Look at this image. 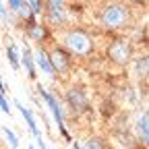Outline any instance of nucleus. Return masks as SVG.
<instances>
[{
    "label": "nucleus",
    "mask_w": 149,
    "mask_h": 149,
    "mask_svg": "<svg viewBox=\"0 0 149 149\" xmlns=\"http://www.w3.org/2000/svg\"><path fill=\"white\" fill-rule=\"evenodd\" d=\"M100 23H102V27H106L110 31L124 29L130 25V8L122 2L106 4L100 13Z\"/></svg>",
    "instance_id": "1"
},
{
    "label": "nucleus",
    "mask_w": 149,
    "mask_h": 149,
    "mask_svg": "<svg viewBox=\"0 0 149 149\" xmlns=\"http://www.w3.org/2000/svg\"><path fill=\"white\" fill-rule=\"evenodd\" d=\"M62 42L66 46V50L74 56H81V58H85V56H89L93 52V40H91V35L83 29H77V27H72V29H66L64 35H62Z\"/></svg>",
    "instance_id": "2"
},
{
    "label": "nucleus",
    "mask_w": 149,
    "mask_h": 149,
    "mask_svg": "<svg viewBox=\"0 0 149 149\" xmlns=\"http://www.w3.org/2000/svg\"><path fill=\"white\" fill-rule=\"evenodd\" d=\"M106 54L114 64L126 66L130 60H133V44H130V40H126V37H116V40L110 42Z\"/></svg>",
    "instance_id": "3"
},
{
    "label": "nucleus",
    "mask_w": 149,
    "mask_h": 149,
    "mask_svg": "<svg viewBox=\"0 0 149 149\" xmlns=\"http://www.w3.org/2000/svg\"><path fill=\"white\" fill-rule=\"evenodd\" d=\"M37 93H40V97H42V100L46 102V106L50 108V112H52L56 124H58V128H62V126H64V108H62L60 100L56 97L54 93H50L48 89H44L42 85H37Z\"/></svg>",
    "instance_id": "4"
},
{
    "label": "nucleus",
    "mask_w": 149,
    "mask_h": 149,
    "mask_svg": "<svg viewBox=\"0 0 149 149\" xmlns=\"http://www.w3.org/2000/svg\"><path fill=\"white\" fill-rule=\"evenodd\" d=\"M66 104L72 110V114H81V112L89 110V100H87V91L83 87H70L66 91Z\"/></svg>",
    "instance_id": "5"
},
{
    "label": "nucleus",
    "mask_w": 149,
    "mask_h": 149,
    "mask_svg": "<svg viewBox=\"0 0 149 149\" xmlns=\"http://www.w3.org/2000/svg\"><path fill=\"white\" fill-rule=\"evenodd\" d=\"M48 56H50V62H52V66H54L56 72L64 74V72L70 70V66H72V54L68 50H64V48H52L48 52Z\"/></svg>",
    "instance_id": "6"
},
{
    "label": "nucleus",
    "mask_w": 149,
    "mask_h": 149,
    "mask_svg": "<svg viewBox=\"0 0 149 149\" xmlns=\"http://www.w3.org/2000/svg\"><path fill=\"white\" fill-rule=\"evenodd\" d=\"M33 62H35V68H37V70H42L46 77H50V79L56 77V70H54V66H52V62H50L48 50H46L42 44H40V48H35V50H33Z\"/></svg>",
    "instance_id": "7"
},
{
    "label": "nucleus",
    "mask_w": 149,
    "mask_h": 149,
    "mask_svg": "<svg viewBox=\"0 0 149 149\" xmlns=\"http://www.w3.org/2000/svg\"><path fill=\"white\" fill-rule=\"evenodd\" d=\"M13 104H15V108L19 110V114L23 116V120H25L27 128L31 130V135H33V137H40V135H42V130H40V126H37V122H35V116H33V112H31L27 106H23V104L19 102V100H15Z\"/></svg>",
    "instance_id": "8"
},
{
    "label": "nucleus",
    "mask_w": 149,
    "mask_h": 149,
    "mask_svg": "<svg viewBox=\"0 0 149 149\" xmlns=\"http://www.w3.org/2000/svg\"><path fill=\"white\" fill-rule=\"evenodd\" d=\"M21 66H25L27 77L31 81L37 79V68H35V62H33V50H31V46L27 42L23 44V52H21Z\"/></svg>",
    "instance_id": "9"
},
{
    "label": "nucleus",
    "mask_w": 149,
    "mask_h": 149,
    "mask_svg": "<svg viewBox=\"0 0 149 149\" xmlns=\"http://www.w3.org/2000/svg\"><path fill=\"white\" fill-rule=\"evenodd\" d=\"M27 37H29L31 42L44 44L48 37H50V33H48V25H44V23H40V21H35L33 25L27 27Z\"/></svg>",
    "instance_id": "10"
},
{
    "label": "nucleus",
    "mask_w": 149,
    "mask_h": 149,
    "mask_svg": "<svg viewBox=\"0 0 149 149\" xmlns=\"http://www.w3.org/2000/svg\"><path fill=\"white\" fill-rule=\"evenodd\" d=\"M135 130H137L139 141H141L143 145H147V141H149V114H147V110L137 118V122H135Z\"/></svg>",
    "instance_id": "11"
},
{
    "label": "nucleus",
    "mask_w": 149,
    "mask_h": 149,
    "mask_svg": "<svg viewBox=\"0 0 149 149\" xmlns=\"http://www.w3.org/2000/svg\"><path fill=\"white\" fill-rule=\"evenodd\" d=\"M6 58H8V64H10L13 70L21 68V54H19V50H17L15 44H8L6 46Z\"/></svg>",
    "instance_id": "12"
},
{
    "label": "nucleus",
    "mask_w": 149,
    "mask_h": 149,
    "mask_svg": "<svg viewBox=\"0 0 149 149\" xmlns=\"http://www.w3.org/2000/svg\"><path fill=\"white\" fill-rule=\"evenodd\" d=\"M44 15H46L48 25H52V27H62L66 23V10H62V13H44Z\"/></svg>",
    "instance_id": "13"
},
{
    "label": "nucleus",
    "mask_w": 149,
    "mask_h": 149,
    "mask_svg": "<svg viewBox=\"0 0 149 149\" xmlns=\"http://www.w3.org/2000/svg\"><path fill=\"white\" fill-rule=\"evenodd\" d=\"M66 10V0H44V13H62Z\"/></svg>",
    "instance_id": "14"
},
{
    "label": "nucleus",
    "mask_w": 149,
    "mask_h": 149,
    "mask_svg": "<svg viewBox=\"0 0 149 149\" xmlns=\"http://www.w3.org/2000/svg\"><path fill=\"white\" fill-rule=\"evenodd\" d=\"M135 70H137V77H147V54L139 56V58H135Z\"/></svg>",
    "instance_id": "15"
},
{
    "label": "nucleus",
    "mask_w": 149,
    "mask_h": 149,
    "mask_svg": "<svg viewBox=\"0 0 149 149\" xmlns=\"http://www.w3.org/2000/svg\"><path fill=\"white\" fill-rule=\"evenodd\" d=\"M2 135H4V139H6V143H8L10 149H19V137L13 133V128L4 126V128H2Z\"/></svg>",
    "instance_id": "16"
},
{
    "label": "nucleus",
    "mask_w": 149,
    "mask_h": 149,
    "mask_svg": "<svg viewBox=\"0 0 149 149\" xmlns=\"http://www.w3.org/2000/svg\"><path fill=\"white\" fill-rule=\"evenodd\" d=\"M83 149H108V147H106V143H104L102 139H97V137H91V139H87V141H85Z\"/></svg>",
    "instance_id": "17"
},
{
    "label": "nucleus",
    "mask_w": 149,
    "mask_h": 149,
    "mask_svg": "<svg viewBox=\"0 0 149 149\" xmlns=\"http://www.w3.org/2000/svg\"><path fill=\"white\" fill-rule=\"evenodd\" d=\"M27 2H29L31 10H33L37 17H42V15H44V0H27Z\"/></svg>",
    "instance_id": "18"
},
{
    "label": "nucleus",
    "mask_w": 149,
    "mask_h": 149,
    "mask_svg": "<svg viewBox=\"0 0 149 149\" xmlns=\"http://www.w3.org/2000/svg\"><path fill=\"white\" fill-rule=\"evenodd\" d=\"M0 110H2L4 112V114H10V104H8V100H6V95H4V93L2 91H0Z\"/></svg>",
    "instance_id": "19"
},
{
    "label": "nucleus",
    "mask_w": 149,
    "mask_h": 149,
    "mask_svg": "<svg viewBox=\"0 0 149 149\" xmlns=\"http://www.w3.org/2000/svg\"><path fill=\"white\" fill-rule=\"evenodd\" d=\"M4 4H6V8H8V10H10V13L15 15V10L19 8V4H21V0H6Z\"/></svg>",
    "instance_id": "20"
},
{
    "label": "nucleus",
    "mask_w": 149,
    "mask_h": 149,
    "mask_svg": "<svg viewBox=\"0 0 149 149\" xmlns=\"http://www.w3.org/2000/svg\"><path fill=\"white\" fill-rule=\"evenodd\" d=\"M70 143H72V147H70V149H83V147H81L77 141H70Z\"/></svg>",
    "instance_id": "21"
},
{
    "label": "nucleus",
    "mask_w": 149,
    "mask_h": 149,
    "mask_svg": "<svg viewBox=\"0 0 149 149\" xmlns=\"http://www.w3.org/2000/svg\"><path fill=\"white\" fill-rule=\"evenodd\" d=\"M0 91L6 93V87H4V83H2V77H0Z\"/></svg>",
    "instance_id": "22"
},
{
    "label": "nucleus",
    "mask_w": 149,
    "mask_h": 149,
    "mask_svg": "<svg viewBox=\"0 0 149 149\" xmlns=\"http://www.w3.org/2000/svg\"><path fill=\"white\" fill-rule=\"evenodd\" d=\"M130 2H133V4H145L147 0H130Z\"/></svg>",
    "instance_id": "23"
},
{
    "label": "nucleus",
    "mask_w": 149,
    "mask_h": 149,
    "mask_svg": "<svg viewBox=\"0 0 149 149\" xmlns=\"http://www.w3.org/2000/svg\"><path fill=\"white\" fill-rule=\"evenodd\" d=\"M29 149H37V147H35V145H29Z\"/></svg>",
    "instance_id": "24"
},
{
    "label": "nucleus",
    "mask_w": 149,
    "mask_h": 149,
    "mask_svg": "<svg viewBox=\"0 0 149 149\" xmlns=\"http://www.w3.org/2000/svg\"><path fill=\"white\" fill-rule=\"evenodd\" d=\"M0 145H2V139H0Z\"/></svg>",
    "instance_id": "25"
}]
</instances>
